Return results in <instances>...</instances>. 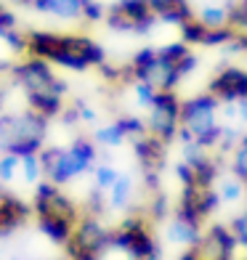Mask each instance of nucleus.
I'll use <instances>...</instances> for the list:
<instances>
[{
  "label": "nucleus",
  "mask_w": 247,
  "mask_h": 260,
  "mask_svg": "<svg viewBox=\"0 0 247 260\" xmlns=\"http://www.w3.org/2000/svg\"><path fill=\"white\" fill-rule=\"evenodd\" d=\"M175 175L181 178V183H183V186H197L194 165H189V162H178V165H175Z\"/></svg>",
  "instance_id": "obj_34"
},
{
  "label": "nucleus",
  "mask_w": 247,
  "mask_h": 260,
  "mask_svg": "<svg viewBox=\"0 0 247 260\" xmlns=\"http://www.w3.org/2000/svg\"><path fill=\"white\" fill-rule=\"evenodd\" d=\"M136 77H138V82H149V85H155L157 90H173L175 82L181 80V72H178V64L168 61V58L160 56V51H157L155 61L136 69Z\"/></svg>",
  "instance_id": "obj_8"
},
{
  "label": "nucleus",
  "mask_w": 247,
  "mask_h": 260,
  "mask_svg": "<svg viewBox=\"0 0 247 260\" xmlns=\"http://www.w3.org/2000/svg\"><path fill=\"white\" fill-rule=\"evenodd\" d=\"M231 231L237 234V242L247 250V210L242 212V215H237L234 218V223H231Z\"/></svg>",
  "instance_id": "obj_35"
},
{
  "label": "nucleus",
  "mask_w": 247,
  "mask_h": 260,
  "mask_svg": "<svg viewBox=\"0 0 247 260\" xmlns=\"http://www.w3.org/2000/svg\"><path fill=\"white\" fill-rule=\"evenodd\" d=\"M229 19L234 21V24H239V27H247V0H239V3L231 8Z\"/></svg>",
  "instance_id": "obj_37"
},
{
  "label": "nucleus",
  "mask_w": 247,
  "mask_h": 260,
  "mask_svg": "<svg viewBox=\"0 0 247 260\" xmlns=\"http://www.w3.org/2000/svg\"><path fill=\"white\" fill-rule=\"evenodd\" d=\"M149 3H151V11L157 16H165L170 11H178L181 6H186V0H149Z\"/></svg>",
  "instance_id": "obj_31"
},
{
  "label": "nucleus",
  "mask_w": 247,
  "mask_h": 260,
  "mask_svg": "<svg viewBox=\"0 0 247 260\" xmlns=\"http://www.w3.org/2000/svg\"><path fill=\"white\" fill-rule=\"evenodd\" d=\"M117 178L120 175L114 173V168H109V165H101V168H96V186L99 188H112L117 183Z\"/></svg>",
  "instance_id": "obj_27"
},
{
  "label": "nucleus",
  "mask_w": 247,
  "mask_h": 260,
  "mask_svg": "<svg viewBox=\"0 0 247 260\" xmlns=\"http://www.w3.org/2000/svg\"><path fill=\"white\" fill-rule=\"evenodd\" d=\"M162 146H165V141H162V138H157V136H138V138L133 141L136 157L141 159L144 170H157V168H160Z\"/></svg>",
  "instance_id": "obj_11"
},
{
  "label": "nucleus",
  "mask_w": 247,
  "mask_h": 260,
  "mask_svg": "<svg viewBox=\"0 0 247 260\" xmlns=\"http://www.w3.org/2000/svg\"><path fill=\"white\" fill-rule=\"evenodd\" d=\"M72 226H75L72 220L58 218V215H43L40 218V231L56 244H67L69 239H72V234H75Z\"/></svg>",
  "instance_id": "obj_13"
},
{
  "label": "nucleus",
  "mask_w": 247,
  "mask_h": 260,
  "mask_svg": "<svg viewBox=\"0 0 247 260\" xmlns=\"http://www.w3.org/2000/svg\"><path fill=\"white\" fill-rule=\"evenodd\" d=\"M16 80L24 85L27 93H43V90H53L61 96L64 93V82L61 80H56L53 72H51V67L43 61V58H29V61L24 64H19L16 67Z\"/></svg>",
  "instance_id": "obj_5"
},
{
  "label": "nucleus",
  "mask_w": 247,
  "mask_h": 260,
  "mask_svg": "<svg viewBox=\"0 0 247 260\" xmlns=\"http://www.w3.org/2000/svg\"><path fill=\"white\" fill-rule=\"evenodd\" d=\"M112 247L128 252L136 260H160V250L155 239L146 234V229L138 220H125L120 229L112 234Z\"/></svg>",
  "instance_id": "obj_2"
},
{
  "label": "nucleus",
  "mask_w": 247,
  "mask_h": 260,
  "mask_svg": "<svg viewBox=\"0 0 247 260\" xmlns=\"http://www.w3.org/2000/svg\"><path fill=\"white\" fill-rule=\"evenodd\" d=\"M237 114H239L242 122H247V99H242V101L237 104Z\"/></svg>",
  "instance_id": "obj_45"
},
{
  "label": "nucleus",
  "mask_w": 247,
  "mask_h": 260,
  "mask_svg": "<svg viewBox=\"0 0 247 260\" xmlns=\"http://www.w3.org/2000/svg\"><path fill=\"white\" fill-rule=\"evenodd\" d=\"M231 170H234V175H237V178H239L242 183H247V136L239 141V146L234 149Z\"/></svg>",
  "instance_id": "obj_20"
},
{
  "label": "nucleus",
  "mask_w": 247,
  "mask_h": 260,
  "mask_svg": "<svg viewBox=\"0 0 247 260\" xmlns=\"http://www.w3.org/2000/svg\"><path fill=\"white\" fill-rule=\"evenodd\" d=\"M40 165H43V173L48 175V181H53L56 186H61L67 181H72L75 175L85 173L90 165L82 162L72 149H43L40 151Z\"/></svg>",
  "instance_id": "obj_4"
},
{
  "label": "nucleus",
  "mask_w": 247,
  "mask_h": 260,
  "mask_svg": "<svg viewBox=\"0 0 247 260\" xmlns=\"http://www.w3.org/2000/svg\"><path fill=\"white\" fill-rule=\"evenodd\" d=\"M157 58V51L155 48H141L136 56H133V69H141V67H146V64H151Z\"/></svg>",
  "instance_id": "obj_38"
},
{
  "label": "nucleus",
  "mask_w": 247,
  "mask_h": 260,
  "mask_svg": "<svg viewBox=\"0 0 247 260\" xmlns=\"http://www.w3.org/2000/svg\"><path fill=\"white\" fill-rule=\"evenodd\" d=\"M210 93L223 104H239L247 99V72L244 69H223V72L210 82Z\"/></svg>",
  "instance_id": "obj_6"
},
{
  "label": "nucleus",
  "mask_w": 247,
  "mask_h": 260,
  "mask_svg": "<svg viewBox=\"0 0 247 260\" xmlns=\"http://www.w3.org/2000/svg\"><path fill=\"white\" fill-rule=\"evenodd\" d=\"M131 194H133V181L128 178V175H120V178H117V183L109 188V205H112L114 210H120V207L128 205Z\"/></svg>",
  "instance_id": "obj_16"
},
{
  "label": "nucleus",
  "mask_w": 247,
  "mask_h": 260,
  "mask_svg": "<svg viewBox=\"0 0 247 260\" xmlns=\"http://www.w3.org/2000/svg\"><path fill=\"white\" fill-rule=\"evenodd\" d=\"M168 236H170V242H178V244H199L202 242V234H199V223L194 220H186L181 215H175L173 223L168 226Z\"/></svg>",
  "instance_id": "obj_12"
},
{
  "label": "nucleus",
  "mask_w": 247,
  "mask_h": 260,
  "mask_svg": "<svg viewBox=\"0 0 247 260\" xmlns=\"http://www.w3.org/2000/svg\"><path fill=\"white\" fill-rule=\"evenodd\" d=\"M194 173H197V186L199 188H210V183L215 181V173H218V165L213 159H199L194 165Z\"/></svg>",
  "instance_id": "obj_19"
},
{
  "label": "nucleus",
  "mask_w": 247,
  "mask_h": 260,
  "mask_svg": "<svg viewBox=\"0 0 247 260\" xmlns=\"http://www.w3.org/2000/svg\"><path fill=\"white\" fill-rule=\"evenodd\" d=\"M117 127L122 130L125 136H144V122L138 120V117H122V120H117Z\"/></svg>",
  "instance_id": "obj_30"
},
{
  "label": "nucleus",
  "mask_w": 247,
  "mask_h": 260,
  "mask_svg": "<svg viewBox=\"0 0 247 260\" xmlns=\"http://www.w3.org/2000/svg\"><path fill=\"white\" fill-rule=\"evenodd\" d=\"M77 106H80V112H82V120H88V122H93V120H96V112H93V109H88V106L82 104V101H77Z\"/></svg>",
  "instance_id": "obj_43"
},
{
  "label": "nucleus",
  "mask_w": 247,
  "mask_h": 260,
  "mask_svg": "<svg viewBox=\"0 0 247 260\" xmlns=\"http://www.w3.org/2000/svg\"><path fill=\"white\" fill-rule=\"evenodd\" d=\"M183 32V43H202L205 40V35H207V27L202 24V21H186V24L181 27Z\"/></svg>",
  "instance_id": "obj_25"
},
{
  "label": "nucleus",
  "mask_w": 247,
  "mask_h": 260,
  "mask_svg": "<svg viewBox=\"0 0 247 260\" xmlns=\"http://www.w3.org/2000/svg\"><path fill=\"white\" fill-rule=\"evenodd\" d=\"M155 96H157V88L155 85H149V82H136V99H138L141 106H149V109H151Z\"/></svg>",
  "instance_id": "obj_28"
},
{
  "label": "nucleus",
  "mask_w": 247,
  "mask_h": 260,
  "mask_svg": "<svg viewBox=\"0 0 247 260\" xmlns=\"http://www.w3.org/2000/svg\"><path fill=\"white\" fill-rule=\"evenodd\" d=\"M205 146L199 144V141H192V144H183V162H189V165H197L199 159H205Z\"/></svg>",
  "instance_id": "obj_33"
},
{
  "label": "nucleus",
  "mask_w": 247,
  "mask_h": 260,
  "mask_svg": "<svg viewBox=\"0 0 247 260\" xmlns=\"http://www.w3.org/2000/svg\"><path fill=\"white\" fill-rule=\"evenodd\" d=\"M178 260H202V252H199V247L194 244L192 250H186V252H183V255H181Z\"/></svg>",
  "instance_id": "obj_42"
},
{
  "label": "nucleus",
  "mask_w": 247,
  "mask_h": 260,
  "mask_svg": "<svg viewBox=\"0 0 247 260\" xmlns=\"http://www.w3.org/2000/svg\"><path fill=\"white\" fill-rule=\"evenodd\" d=\"M226 3H237V0H226Z\"/></svg>",
  "instance_id": "obj_46"
},
{
  "label": "nucleus",
  "mask_w": 247,
  "mask_h": 260,
  "mask_svg": "<svg viewBox=\"0 0 247 260\" xmlns=\"http://www.w3.org/2000/svg\"><path fill=\"white\" fill-rule=\"evenodd\" d=\"M218 104L221 101L213 93H202V96H194L189 101H183L181 104V125L189 127L197 138L210 133V130H215L218 127V122H215Z\"/></svg>",
  "instance_id": "obj_3"
},
{
  "label": "nucleus",
  "mask_w": 247,
  "mask_h": 260,
  "mask_svg": "<svg viewBox=\"0 0 247 260\" xmlns=\"http://www.w3.org/2000/svg\"><path fill=\"white\" fill-rule=\"evenodd\" d=\"M85 16L93 19V21L101 19V16H104V14H101V6H99V3H90V0H85Z\"/></svg>",
  "instance_id": "obj_41"
},
{
  "label": "nucleus",
  "mask_w": 247,
  "mask_h": 260,
  "mask_svg": "<svg viewBox=\"0 0 247 260\" xmlns=\"http://www.w3.org/2000/svg\"><path fill=\"white\" fill-rule=\"evenodd\" d=\"M218 202H221V194H218V191H213V188H199L197 207H199V212H202V218L210 215V212L218 207Z\"/></svg>",
  "instance_id": "obj_23"
},
{
  "label": "nucleus",
  "mask_w": 247,
  "mask_h": 260,
  "mask_svg": "<svg viewBox=\"0 0 247 260\" xmlns=\"http://www.w3.org/2000/svg\"><path fill=\"white\" fill-rule=\"evenodd\" d=\"M151 212H155L157 218H162L165 215V199L160 197V199H155V207H151Z\"/></svg>",
  "instance_id": "obj_44"
},
{
  "label": "nucleus",
  "mask_w": 247,
  "mask_h": 260,
  "mask_svg": "<svg viewBox=\"0 0 247 260\" xmlns=\"http://www.w3.org/2000/svg\"><path fill=\"white\" fill-rule=\"evenodd\" d=\"M237 244H239L237 234H234L231 229L213 226L202 236V242H199L197 247H199V252H202V257H207V260H231Z\"/></svg>",
  "instance_id": "obj_7"
},
{
  "label": "nucleus",
  "mask_w": 247,
  "mask_h": 260,
  "mask_svg": "<svg viewBox=\"0 0 247 260\" xmlns=\"http://www.w3.org/2000/svg\"><path fill=\"white\" fill-rule=\"evenodd\" d=\"M194 67H197V56H192V53H189V56H183L181 61H178V72H181V77H183V75H189Z\"/></svg>",
  "instance_id": "obj_39"
},
{
  "label": "nucleus",
  "mask_w": 247,
  "mask_h": 260,
  "mask_svg": "<svg viewBox=\"0 0 247 260\" xmlns=\"http://www.w3.org/2000/svg\"><path fill=\"white\" fill-rule=\"evenodd\" d=\"M181 127V104L173 96V90H157L155 104H151V117H149V130L165 144L178 136Z\"/></svg>",
  "instance_id": "obj_1"
},
{
  "label": "nucleus",
  "mask_w": 247,
  "mask_h": 260,
  "mask_svg": "<svg viewBox=\"0 0 247 260\" xmlns=\"http://www.w3.org/2000/svg\"><path fill=\"white\" fill-rule=\"evenodd\" d=\"M160 56H165L173 64H178L183 56H189V48H186V43H170V45H165V48L160 51Z\"/></svg>",
  "instance_id": "obj_29"
},
{
  "label": "nucleus",
  "mask_w": 247,
  "mask_h": 260,
  "mask_svg": "<svg viewBox=\"0 0 247 260\" xmlns=\"http://www.w3.org/2000/svg\"><path fill=\"white\" fill-rule=\"evenodd\" d=\"M3 38H6V43H11V48H14V51H21V48H24V40H21L14 29L3 32Z\"/></svg>",
  "instance_id": "obj_40"
},
{
  "label": "nucleus",
  "mask_w": 247,
  "mask_h": 260,
  "mask_svg": "<svg viewBox=\"0 0 247 260\" xmlns=\"http://www.w3.org/2000/svg\"><path fill=\"white\" fill-rule=\"evenodd\" d=\"M93 138H96L99 144H104V146H120L122 141H125V133H122V130L117 127V122H114V125H107V127H99Z\"/></svg>",
  "instance_id": "obj_21"
},
{
  "label": "nucleus",
  "mask_w": 247,
  "mask_h": 260,
  "mask_svg": "<svg viewBox=\"0 0 247 260\" xmlns=\"http://www.w3.org/2000/svg\"><path fill=\"white\" fill-rule=\"evenodd\" d=\"M69 149H72L75 154H77L82 162H88V165L96 159V146H93L88 138H77V141H72V146H69Z\"/></svg>",
  "instance_id": "obj_26"
},
{
  "label": "nucleus",
  "mask_w": 247,
  "mask_h": 260,
  "mask_svg": "<svg viewBox=\"0 0 247 260\" xmlns=\"http://www.w3.org/2000/svg\"><path fill=\"white\" fill-rule=\"evenodd\" d=\"M199 21H202L207 29H218L229 21V11L226 8H205L202 14H199Z\"/></svg>",
  "instance_id": "obj_22"
},
{
  "label": "nucleus",
  "mask_w": 247,
  "mask_h": 260,
  "mask_svg": "<svg viewBox=\"0 0 247 260\" xmlns=\"http://www.w3.org/2000/svg\"><path fill=\"white\" fill-rule=\"evenodd\" d=\"M234 38V32L231 29H223V27H218V29H207V35H205V45H223V43H229Z\"/></svg>",
  "instance_id": "obj_32"
},
{
  "label": "nucleus",
  "mask_w": 247,
  "mask_h": 260,
  "mask_svg": "<svg viewBox=\"0 0 247 260\" xmlns=\"http://www.w3.org/2000/svg\"><path fill=\"white\" fill-rule=\"evenodd\" d=\"M51 14L61 19H77L85 14V0H51Z\"/></svg>",
  "instance_id": "obj_17"
},
{
  "label": "nucleus",
  "mask_w": 247,
  "mask_h": 260,
  "mask_svg": "<svg viewBox=\"0 0 247 260\" xmlns=\"http://www.w3.org/2000/svg\"><path fill=\"white\" fill-rule=\"evenodd\" d=\"M21 170H24V181H27V183H38V181H40V175H43L40 157H38V154L24 157V159H21Z\"/></svg>",
  "instance_id": "obj_24"
},
{
  "label": "nucleus",
  "mask_w": 247,
  "mask_h": 260,
  "mask_svg": "<svg viewBox=\"0 0 247 260\" xmlns=\"http://www.w3.org/2000/svg\"><path fill=\"white\" fill-rule=\"evenodd\" d=\"M19 168H21V157L11 154V151H3V154H0V183H11V181H14Z\"/></svg>",
  "instance_id": "obj_18"
},
{
  "label": "nucleus",
  "mask_w": 247,
  "mask_h": 260,
  "mask_svg": "<svg viewBox=\"0 0 247 260\" xmlns=\"http://www.w3.org/2000/svg\"><path fill=\"white\" fill-rule=\"evenodd\" d=\"M72 242L80 247V250H88V252L101 255V252L112 244V234L104 229L99 220L85 218V220L77 223V231L72 234Z\"/></svg>",
  "instance_id": "obj_9"
},
{
  "label": "nucleus",
  "mask_w": 247,
  "mask_h": 260,
  "mask_svg": "<svg viewBox=\"0 0 247 260\" xmlns=\"http://www.w3.org/2000/svg\"><path fill=\"white\" fill-rule=\"evenodd\" d=\"M61 48V38L58 35H51V32H32L29 35V51L35 56H43V58H51L58 53Z\"/></svg>",
  "instance_id": "obj_14"
},
{
  "label": "nucleus",
  "mask_w": 247,
  "mask_h": 260,
  "mask_svg": "<svg viewBox=\"0 0 247 260\" xmlns=\"http://www.w3.org/2000/svg\"><path fill=\"white\" fill-rule=\"evenodd\" d=\"M239 197H242V183H237V181L221 183V199H226V202H237Z\"/></svg>",
  "instance_id": "obj_36"
},
{
  "label": "nucleus",
  "mask_w": 247,
  "mask_h": 260,
  "mask_svg": "<svg viewBox=\"0 0 247 260\" xmlns=\"http://www.w3.org/2000/svg\"><path fill=\"white\" fill-rule=\"evenodd\" d=\"M27 99H29V106H32V109L38 112V114H43L45 120L61 112V96H58V93H53V90L27 93Z\"/></svg>",
  "instance_id": "obj_15"
},
{
  "label": "nucleus",
  "mask_w": 247,
  "mask_h": 260,
  "mask_svg": "<svg viewBox=\"0 0 247 260\" xmlns=\"http://www.w3.org/2000/svg\"><path fill=\"white\" fill-rule=\"evenodd\" d=\"M29 215V205L11 194H0V234H11Z\"/></svg>",
  "instance_id": "obj_10"
}]
</instances>
